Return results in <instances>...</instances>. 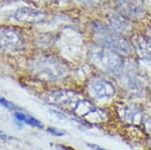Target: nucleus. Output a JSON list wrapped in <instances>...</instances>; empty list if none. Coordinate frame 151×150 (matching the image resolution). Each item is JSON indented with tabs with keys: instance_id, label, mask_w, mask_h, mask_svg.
<instances>
[{
	"instance_id": "nucleus-1",
	"label": "nucleus",
	"mask_w": 151,
	"mask_h": 150,
	"mask_svg": "<svg viewBox=\"0 0 151 150\" xmlns=\"http://www.w3.org/2000/svg\"><path fill=\"white\" fill-rule=\"evenodd\" d=\"M92 59L97 66L101 67L102 69L110 72H118L121 71L123 66V62L118 55L114 54L108 47L103 48L97 47L92 52Z\"/></svg>"
},
{
	"instance_id": "nucleus-2",
	"label": "nucleus",
	"mask_w": 151,
	"mask_h": 150,
	"mask_svg": "<svg viewBox=\"0 0 151 150\" xmlns=\"http://www.w3.org/2000/svg\"><path fill=\"white\" fill-rule=\"evenodd\" d=\"M35 72L40 77H43L47 80L60 79L65 74V66L55 59L52 57H45L43 60H40L33 65Z\"/></svg>"
},
{
	"instance_id": "nucleus-3",
	"label": "nucleus",
	"mask_w": 151,
	"mask_h": 150,
	"mask_svg": "<svg viewBox=\"0 0 151 150\" xmlns=\"http://www.w3.org/2000/svg\"><path fill=\"white\" fill-rule=\"evenodd\" d=\"M97 33L99 34L100 40L106 47L124 52V54H129L131 52V47L129 42L119 33L111 31L105 26L97 30Z\"/></svg>"
},
{
	"instance_id": "nucleus-4",
	"label": "nucleus",
	"mask_w": 151,
	"mask_h": 150,
	"mask_svg": "<svg viewBox=\"0 0 151 150\" xmlns=\"http://www.w3.org/2000/svg\"><path fill=\"white\" fill-rule=\"evenodd\" d=\"M45 100L48 103L53 104L55 106H58L64 109H73L77 106L78 102L80 101L79 95L76 94L75 92L69 90H62L52 92L47 96Z\"/></svg>"
},
{
	"instance_id": "nucleus-5",
	"label": "nucleus",
	"mask_w": 151,
	"mask_h": 150,
	"mask_svg": "<svg viewBox=\"0 0 151 150\" xmlns=\"http://www.w3.org/2000/svg\"><path fill=\"white\" fill-rule=\"evenodd\" d=\"M23 47V38L20 33L11 28H0V50L16 52Z\"/></svg>"
},
{
	"instance_id": "nucleus-6",
	"label": "nucleus",
	"mask_w": 151,
	"mask_h": 150,
	"mask_svg": "<svg viewBox=\"0 0 151 150\" xmlns=\"http://www.w3.org/2000/svg\"><path fill=\"white\" fill-rule=\"evenodd\" d=\"M89 91L92 97L99 101H107L115 95V88L110 82L104 80L93 81L89 86Z\"/></svg>"
},
{
	"instance_id": "nucleus-7",
	"label": "nucleus",
	"mask_w": 151,
	"mask_h": 150,
	"mask_svg": "<svg viewBox=\"0 0 151 150\" xmlns=\"http://www.w3.org/2000/svg\"><path fill=\"white\" fill-rule=\"evenodd\" d=\"M15 20L21 23H38L45 19V14L29 7H20L13 13Z\"/></svg>"
},
{
	"instance_id": "nucleus-8",
	"label": "nucleus",
	"mask_w": 151,
	"mask_h": 150,
	"mask_svg": "<svg viewBox=\"0 0 151 150\" xmlns=\"http://www.w3.org/2000/svg\"><path fill=\"white\" fill-rule=\"evenodd\" d=\"M136 47L138 52L144 60L151 62V42L143 37L136 39Z\"/></svg>"
},
{
	"instance_id": "nucleus-9",
	"label": "nucleus",
	"mask_w": 151,
	"mask_h": 150,
	"mask_svg": "<svg viewBox=\"0 0 151 150\" xmlns=\"http://www.w3.org/2000/svg\"><path fill=\"white\" fill-rule=\"evenodd\" d=\"M15 117L17 118L19 121L26 123V124L30 125V126L40 128V129H42L43 128V125L41 124L37 119H35V118H33V117H29V116L25 115L24 113H18V112L15 113Z\"/></svg>"
},
{
	"instance_id": "nucleus-10",
	"label": "nucleus",
	"mask_w": 151,
	"mask_h": 150,
	"mask_svg": "<svg viewBox=\"0 0 151 150\" xmlns=\"http://www.w3.org/2000/svg\"><path fill=\"white\" fill-rule=\"evenodd\" d=\"M125 115H126V119L128 118V120H130L131 122H135V120H137V118L139 117L140 112L138 110H136V109H133V110L128 109Z\"/></svg>"
},
{
	"instance_id": "nucleus-11",
	"label": "nucleus",
	"mask_w": 151,
	"mask_h": 150,
	"mask_svg": "<svg viewBox=\"0 0 151 150\" xmlns=\"http://www.w3.org/2000/svg\"><path fill=\"white\" fill-rule=\"evenodd\" d=\"M0 104H1L3 107H5L7 109H9V110H15V109H18L17 106H15L13 103L9 102V101H7L6 99H4L3 97H0Z\"/></svg>"
},
{
	"instance_id": "nucleus-12",
	"label": "nucleus",
	"mask_w": 151,
	"mask_h": 150,
	"mask_svg": "<svg viewBox=\"0 0 151 150\" xmlns=\"http://www.w3.org/2000/svg\"><path fill=\"white\" fill-rule=\"evenodd\" d=\"M47 131L50 133V134L55 135V136H63V135H65L64 132L62 131H58V130H57L55 128H48Z\"/></svg>"
},
{
	"instance_id": "nucleus-13",
	"label": "nucleus",
	"mask_w": 151,
	"mask_h": 150,
	"mask_svg": "<svg viewBox=\"0 0 151 150\" xmlns=\"http://www.w3.org/2000/svg\"><path fill=\"white\" fill-rule=\"evenodd\" d=\"M0 139L4 140V141H7V140H9L10 138H9V136H7V135L4 133L3 131H2L1 129H0Z\"/></svg>"
},
{
	"instance_id": "nucleus-14",
	"label": "nucleus",
	"mask_w": 151,
	"mask_h": 150,
	"mask_svg": "<svg viewBox=\"0 0 151 150\" xmlns=\"http://www.w3.org/2000/svg\"><path fill=\"white\" fill-rule=\"evenodd\" d=\"M89 146L91 147V148L95 149V150H106V149L101 148V147H99L98 145H95V144H89Z\"/></svg>"
},
{
	"instance_id": "nucleus-15",
	"label": "nucleus",
	"mask_w": 151,
	"mask_h": 150,
	"mask_svg": "<svg viewBox=\"0 0 151 150\" xmlns=\"http://www.w3.org/2000/svg\"><path fill=\"white\" fill-rule=\"evenodd\" d=\"M58 148H60L62 150H74L73 148H70V147H64V146H58Z\"/></svg>"
},
{
	"instance_id": "nucleus-16",
	"label": "nucleus",
	"mask_w": 151,
	"mask_h": 150,
	"mask_svg": "<svg viewBox=\"0 0 151 150\" xmlns=\"http://www.w3.org/2000/svg\"><path fill=\"white\" fill-rule=\"evenodd\" d=\"M80 1H85V2H88V3H89V2H93L95 0H80Z\"/></svg>"
},
{
	"instance_id": "nucleus-17",
	"label": "nucleus",
	"mask_w": 151,
	"mask_h": 150,
	"mask_svg": "<svg viewBox=\"0 0 151 150\" xmlns=\"http://www.w3.org/2000/svg\"><path fill=\"white\" fill-rule=\"evenodd\" d=\"M149 130H150V132H151V128H150V129H149Z\"/></svg>"
}]
</instances>
